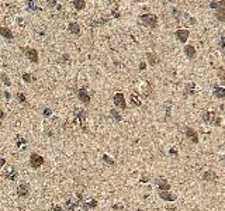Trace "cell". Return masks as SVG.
Masks as SVG:
<instances>
[{"instance_id": "6da1fadb", "label": "cell", "mask_w": 225, "mask_h": 211, "mask_svg": "<svg viewBox=\"0 0 225 211\" xmlns=\"http://www.w3.org/2000/svg\"><path fill=\"white\" fill-rule=\"evenodd\" d=\"M141 20L149 28H156V25H158V18H156L155 14H142Z\"/></svg>"}, {"instance_id": "7a4b0ae2", "label": "cell", "mask_w": 225, "mask_h": 211, "mask_svg": "<svg viewBox=\"0 0 225 211\" xmlns=\"http://www.w3.org/2000/svg\"><path fill=\"white\" fill-rule=\"evenodd\" d=\"M75 117H76V121L80 124V128L83 131H86V111L80 110V109H76L75 110Z\"/></svg>"}, {"instance_id": "3957f363", "label": "cell", "mask_w": 225, "mask_h": 211, "mask_svg": "<svg viewBox=\"0 0 225 211\" xmlns=\"http://www.w3.org/2000/svg\"><path fill=\"white\" fill-rule=\"evenodd\" d=\"M24 52H25V56L28 58V61L31 64H38L39 61V56H38V51L34 48H24Z\"/></svg>"}, {"instance_id": "277c9868", "label": "cell", "mask_w": 225, "mask_h": 211, "mask_svg": "<svg viewBox=\"0 0 225 211\" xmlns=\"http://www.w3.org/2000/svg\"><path fill=\"white\" fill-rule=\"evenodd\" d=\"M113 101L116 104V107L121 109V110H125L127 109V101H125V97L122 93H116L114 97H113Z\"/></svg>"}, {"instance_id": "5b68a950", "label": "cell", "mask_w": 225, "mask_h": 211, "mask_svg": "<svg viewBox=\"0 0 225 211\" xmlns=\"http://www.w3.org/2000/svg\"><path fill=\"white\" fill-rule=\"evenodd\" d=\"M30 165H31V167L38 169V167H41L44 165V158L41 155H38V153H31V156H30Z\"/></svg>"}, {"instance_id": "8992f818", "label": "cell", "mask_w": 225, "mask_h": 211, "mask_svg": "<svg viewBox=\"0 0 225 211\" xmlns=\"http://www.w3.org/2000/svg\"><path fill=\"white\" fill-rule=\"evenodd\" d=\"M184 131H186V132H184V134H186V137L190 139L191 144H194V145H196V144H198V141H200V139H198V134H197V131L194 130V128H191V127H186Z\"/></svg>"}, {"instance_id": "52a82bcc", "label": "cell", "mask_w": 225, "mask_h": 211, "mask_svg": "<svg viewBox=\"0 0 225 211\" xmlns=\"http://www.w3.org/2000/svg\"><path fill=\"white\" fill-rule=\"evenodd\" d=\"M176 38L180 41V42H187V40H189V37H190V31L189 30H186V28H179V30H176Z\"/></svg>"}, {"instance_id": "ba28073f", "label": "cell", "mask_w": 225, "mask_h": 211, "mask_svg": "<svg viewBox=\"0 0 225 211\" xmlns=\"http://www.w3.org/2000/svg\"><path fill=\"white\" fill-rule=\"evenodd\" d=\"M77 98H79L83 104H89V103H90V94L87 93L86 87H80V89L77 90Z\"/></svg>"}, {"instance_id": "9c48e42d", "label": "cell", "mask_w": 225, "mask_h": 211, "mask_svg": "<svg viewBox=\"0 0 225 211\" xmlns=\"http://www.w3.org/2000/svg\"><path fill=\"white\" fill-rule=\"evenodd\" d=\"M156 186L159 187V192H165V190H169V189H170L169 182H168L165 178H158L156 179Z\"/></svg>"}, {"instance_id": "30bf717a", "label": "cell", "mask_w": 225, "mask_h": 211, "mask_svg": "<svg viewBox=\"0 0 225 211\" xmlns=\"http://www.w3.org/2000/svg\"><path fill=\"white\" fill-rule=\"evenodd\" d=\"M17 194H18V197H27V196L30 194V186H28L27 183H21V184H18Z\"/></svg>"}, {"instance_id": "8fae6325", "label": "cell", "mask_w": 225, "mask_h": 211, "mask_svg": "<svg viewBox=\"0 0 225 211\" xmlns=\"http://www.w3.org/2000/svg\"><path fill=\"white\" fill-rule=\"evenodd\" d=\"M0 37H3V38L7 40V41L14 40V34L11 33V30H10L9 27H0Z\"/></svg>"}, {"instance_id": "7c38bea8", "label": "cell", "mask_w": 225, "mask_h": 211, "mask_svg": "<svg viewBox=\"0 0 225 211\" xmlns=\"http://www.w3.org/2000/svg\"><path fill=\"white\" fill-rule=\"evenodd\" d=\"M68 31L73 35H80V25L76 21H70L68 24Z\"/></svg>"}, {"instance_id": "4fadbf2b", "label": "cell", "mask_w": 225, "mask_h": 211, "mask_svg": "<svg viewBox=\"0 0 225 211\" xmlns=\"http://www.w3.org/2000/svg\"><path fill=\"white\" fill-rule=\"evenodd\" d=\"M97 207V200H85L83 203H82V210L83 211H89L91 210V208H96Z\"/></svg>"}, {"instance_id": "5bb4252c", "label": "cell", "mask_w": 225, "mask_h": 211, "mask_svg": "<svg viewBox=\"0 0 225 211\" xmlns=\"http://www.w3.org/2000/svg\"><path fill=\"white\" fill-rule=\"evenodd\" d=\"M159 197L165 201H174L176 200V194L170 193L169 190H165V192H159Z\"/></svg>"}, {"instance_id": "9a60e30c", "label": "cell", "mask_w": 225, "mask_h": 211, "mask_svg": "<svg viewBox=\"0 0 225 211\" xmlns=\"http://www.w3.org/2000/svg\"><path fill=\"white\" fill-rule=\"evenodd\" d=\"M196 93V83H187L184 90H183V96L187 97V96H191Z\"/></svg>"}, {"instance_id": "2e32d148", "label": "cell", "mask_w": 225, "mask_h": 211, "mask_svg": "<svg viewBox=\"0 0 225 211\" xmlns=\"http://www.w3.org/2000/svg\"><path fill=\"white\" fill-rule=\"evenodd\" d=\"M212 93H214V96L217 98H225V87H222V86H214Z\"/></svg>"}, {"instance_id": "e0dca14e", "label": "cell", "mask_w": 225, "mask_h": 211, "mask_svg": "<svg viewBox=\"0 0 225 211\" xmlns=\"http://www.w3.org/2000/svg\"><path fill=\"white\" fill-rule=\"evenodd\" d=\"M146 58H148V62H149V65H152V66L158 65V64L160 62V58H159L156 54H154V52H149V54L146 55Z\"/></svg>"}, {"instance_id": "ac0fdd59", "label": "cell", "mask_w": 225, "mask_h": 211, "mask_svg": "<svg viewBox=\"0 0 225 211\" xmlns=\"http://www.w3.org/2000/svg\"><path fill=\"white\" fill-rule=\"evenodd\" d=\"M203 179L206 182H215L217 180V173L214 170H207V172L203 173Z\"/></svg>"}, {"instance_id": "d6986e66", "label": "cell", "mask_w": 225, "mask_h": 211, "mask_svg": "<svg viewBox=\"0 0 225 211\" xmlns=\"http://www.w3.org/2000/svg\"><path fill=\"white\" fill-rule=\"evenodd\" d=\"M184 54L189 59H194L196 58V48L193 45H186L184 47Z\"/></svg>"}, {"instance_id": "ffe728a7", "label": "cell", "mask_w": 225, "mask_h": 211, "mask_svg": "<svg viewBox=\"0 0 225 211\" xmlns=\"http://www.w3.org/2000/svg\"><path fill=\"white\" fill-rule=\"evenodd\" d=\"M4 178L7 179V180H16V179H17V170H16L14 167L9 169V170L4 173Z\"/></svg>"}, {"instance_id": "44dd1931", "label": "cell", "mask_w": 225, "mask_h": 211, "mask_svg": "<svg viewBox=\"0 0 225 211\" xmlns=\"http://www.w3.org/2000/svg\"><path fill=\"white\" fill-rule=\"evenodd\" d=\"M172 16L177 20V21H182L184 17H187V14H184L183 11H180L179 9H172Z\"/></svg>"}, {"instance_id": "7402d4cb", "label": "cell", "mask_w": 225, "mask_h": 211, "mask_svg": "<svg viewBox=\"0 0 225 211\" xmlns=\"http://www.w3.org/2000/svg\"><path fill=\"white\" fill-rule=\"evenodd\" d=\"M217 18H218L221 23H225V1H224V4L217 10Z\"/></svg>"}, {"instance_id": "603a6c76", "label": "cell", "mask_w": 225, "mask_h": 211, "mask_svg": "<svg viewBox=\"0 0 225 211\" xmlns=\"http://www.w3.org/2000/svg\"><path fill=\"white\" fill-rule=\"evenodd\" d=\"M212 115H214V113H211V111H208V110H206V111H203L201 113V120H203V123H211V118H212Z\"/></svg>"}, {"instance_id": "cb8c5ba5", "label": "cell", "mask_w": 225, "mask_h": 211, "mask_svg": "<svg viewBox=\"0 0 225 211\" xmlns=\"http://www.w3.org/2000/svg\"><path fill=\"white\" fill-rule=\"evenodd\" d=\"M27 9H28L30 11H33V13L39 11V10H41V9L37 6V3H35L34 0H27Z\"/></svg>"}, {"instance_id": "d4e9b609", "label": "cell", "mask_w": 225, "mask_h": 211, "mask_svg": "<svg viewBox=\"0 0 225 211\" xmlns=\"http://www.w3.org/2000/svg\"><path fill=\"white\" fill-rule=\"evenodd\" d=\"M110 117L113 118V120H116V121H122V117L121 114H120V111L118 110H116V109H113V110H110Z\"/></svg>"}, {"instance_id": "484cf974", "label": "cell", "mask_w": 225, "mask_h": 211, "mask_svg": "<svg viewBox=\"0 0 225 211\" xmlns=\"http://www.w3.org/2000/svg\"><path fill=\"white\" fill-rule=\"evenodd\" d=\"M73 1V7L76 10H83L86 7V1L85 0H72Z\"/></svg>"}, {"instance_id": "4316f807", "label": "cell", "mask_w": 225, "mask_h": 211, "mask_svg": "<svg viewBox=\"0 0 225 211\" xmlns=\"http://www.w3.org/2000/svg\"><path fill=\"white\" fill-rule=\"evenodd\" d=\"M130 103H131L132 107H139V106H141V100H139V97L137 96V94H131Z\"/></svg>"}, {"instance_id": "83f0119b", "label": "cell", "mask_w": 225, "mask_h": 211, "mask_svg": "<svg viewBox=\"0 0 225 211\" xmlns=\"http://www.w3.org/2000/svg\"><path fill=\"white\" fill-rule=\"evenodd\" d=\"M23 80L25 82V83H31V82L34 80V76L31 73H28V72H24L23 73Z\"/></svg>"}, {"instance_id": "f1b7e54d", "label": "cell", "mask_w": 225, "mask_h": 211, "mask_svg": "<svg viewBox=\"0 0 225 211\" xmlns=\"http://www.w3.org/2000/svg\"><path fill=\"white\" fill-rule=\"evenodd\" d=\"M0 80L3 82L6 86H11V80L9 79V76L6 73H0Z\"/></svg>"}, {"instance_id": "f546056e", "label": "cell", "mask_w": 225, "mask_h": 211, "mask_svg": "<svg viewBox=\"0 0 225 211\" xmlns=\"http://www.w3.org/2000/svg\"><path fill=\"white\" fill-rule=\"evenodd\" d=\"M70 62V56L68 54H63L61 58H59V64H63V65H68Z\"/></svg>"}, {"instance_id": "4dcf8cb0", "label": "cell", "mask_w": 225, "mask_h": 211, "mask_svg": "<svg viewBox=\"0 0 225 211\" xmlns=\"http://www.w3.org/2000/svg\"><path fill=\"white\" fill-rule=\"evenodd\" d=\"M211 124H212L214 127L221 125V117H217V115L214 114V115H212V118H211Z\"/></svg>"}, {"instance_id": "1f68e13d", "label": "cell", "mask_w": 225, "mask_h": 211, "mask_svg": "<svg viewBox=\"0 0 225 211\" xmlns=\"http://www.w3.org/2000/svg\"><path fill=\"white\" fill-rule=\"evenodd\" d=\"M222 4H224V1H211V3H210V7L214 9V10H218Z\"/></svg>"}, {"instance_id": "d6a6232c", "label": "cell", "mask_w": 225, "mask_h": 211, "mask_svg": "<svg viewBox=\"0 0 225 211\" xmlns=\"http://www.w3.org/2000/svg\"><path fill=\"white\" fill-rule=\"evenodd\" d=\"M103 161L107 163V165H110V166H114V165H116V161H114V159H111L108 155H103Z\"/></svg>"}, {"instance_id": "836d02e7", "label": "cell", "mask_w": 225, "mask_h": 211, "mask_svg": "<svg viewBox=\"0 0 225 211\" xmlns=\"http://www.w3.org/2000/svg\"><path fill=\"white\" fill-rule=\"evenodd\" d=\"M217 75H218L220 79L225 80V69L224 68H218V69H217Z\"/></svg>"}, {"instance_id": "e575fe53", "label": "cell", "mask_w": 225, "mask_h": 211, "mask_svg": "<svg viewBox=\"0 0 225 211\" xmlns=\"http://www.w3.org/2000/svg\"><path fill=\"white\" fill-rule=\"evenodd\" d=\"M17 100H18V103L24 104V103L27 101V98H25V94H24V93H17Z\"/></svg>"}, {"instance_id": "d590c367", "label": "cell", "mask_w": 225, "mask_h": 211, "mask_svg": "<svg viewBox=\"0 0 225 211\" xmlns=\"http://www.w3.org/2000/svg\"><path fill=\"white\" fill-rule=\"evenodd\" d=\"M16 142H17V146H23L27 141H25V138H23L21 135H17V141H16Z\"/></svg>"}, {"instance_id": "8d00e7d4", "label": "cell", "mask_w": 225, "mask_h": 211, "mask_svg": "<svg viewBox=\"0 0 225 211\" xmlns=\"http://www.w3.org/2000/svg\"><path fill=\"white\" fill-rule=\"evenodd\" d=\"M170 106H172L170 101H168V103H166V120L170 117Z\"/></svg>"}, {"instance_id": "74e56055", "label": "cell", "mask_w": 225, "mask_h": 211, "mask_svg": "<svg viewBox=\"0 0 225 211\" xmlns=\"http://www.w3.org/2000/svg\"><path fill=\"white\" fill-rule=\"evenodd\" d=\"M56 3H58V0H47L48 7H56Z\"/></svg>"}, {"instance_id": "f35d334b", "label": "cell", "mask_w": 225, "mask_h": 211, "mask_svg": "<svg viewBox=\"0 0 225 211\" xmlns=\"http://www.w3.org/2000/svg\"><path fill=\"white\" fill-rule=\"evenodd\" d=\"M169 153H170V155H173V156H176V155L179 153V152H177V148H176V146L170 148V149H169Z\"/></svg>"}, {"instance_id": "ab89813d", "label": "cell", "mask_w": 225, "mask_h": 211, "mask_svg": "<svg viewBox=\"0 0 225 211\" xmlns=\"http://www.w3.org/2000/svg\"><path fill=\"white\" fill-rule=\"evenodd\" d=\"M220 47H221L222 49H225V35H222L221 40H220Z\"/></svg>"}, {"instance_id": "60d3db41", "label": "cell", "mask_w": 225, "mask_h": 211, "mask_svg": "<svg viewBox=\"0 0 225 211\" xmlns=\"http://www.w3.org/2000/svg\"><path fill=\"white\" fill-rule=\"evenodd\" d=\"M42 114H44L45 117H49V115L52 114V110H51V109H44V113H42Z\"/></svg>"}, {"instance_id": "b9f144b4", "label": "cell", "mask_w": 225, "mask_h": 211, "mask_svg": "<svg viewBox=\"0 0 225 211\" xmlns=\"http://www.w3.org/2000/svg\"><path fill=\"white\" fill-rule=\"evenodd\" d=\"M113 210H124L122 204H113Z\"/></svg>"}, {"instance_id": "7bdbcfd3", "label": "cell", "mask_w": 225, "mask_h": 211, "mask_svg": "<svg viewBox=\"0 0 225 211\" xmlns=\"http://www.w3.org/2000/svg\"><path fill=\"white\" fill-rule=\"evenodd\" d=\"M52 211H63L62 210V207L61 206H52V208H51Z\"/></svg>"}, {"instance_id": "ee69618b", "label": "cell", "mask_w": 225, "mask_h": 211, "mask_svg": "<svg viewBox=\"0 0 225 211\" xmlns=\"http://www.w3.org/2000/svg\"><path fill=\"white\" fill-rule=\"evenodd\" d=\"M4 165H6V159H4V158H0V169H1Z\"/></svg>"}, {"instance_id": "f6af8a7d", "label": "cell", "mask_w": 225, "mask_h": 211, "mask_svg": "<svg viewBox=\"0 0 225 211\" xmlns=\"http://www.w3.org/2000/svg\"><path fill=\"white\" fill-rule=\"evenodd\" d=\"M4 97L7 98V100H10V98H11V94H10L9 92H4Z\"/></svg>"}, {"instance_id": "bcb514c9", "label": "cell", "mask_w": 225, "mask_h": 211, "mask_svg": "<svg viewBox=\"0 0 225 211\" xmlns=\"http://www.w3.org/2000/svg\"><path fill=\"white\" fill-rule=\"evenodd\" d=\"M141 182H142V183H146V182H148V178H146V176H142V178H141Z\"/></svg>"}, {"instance_id": "7dc6e473", "label": "cell", "mask_w": 225, "mask_h": 211, "mask_svg": "<svg viewBox=\"0 0 225 211\" xmlns=\"http://www.w3.org/2000/svg\"><path fill=\"white\" fill-rule=\"evenodd\" d=\"M3 118H4V111L0 110V120H3Z\"/></svg>"}, {"instance_id": "c3c4849f", "label": "cell", "mask_w": 225, "mask_h": 211, "mask_svg": "<svg viewBox=\"0 0 225 211\" xmlns=\"http://www.w3.org/2000/svg\"><path fill=\"white\" fill-rule=\"evenodd\" d=\"M145 66H146V65H145V64H141V66H139V68H141V69L144 70V69H145Z\"/></svg>"}, {"instance_id": "681fc988", "label": "cell", "mask_w": 225, "mask_h": 211, "mask_svg": "<svg viewBox=\"0 0 225 211\" xmlns=\"http://www.w3.org/2000/svg\"><path fill=\"white\" fill-rule=\"evenodd\" d=\"M135 1H141V0H135Z\"/></svg>"}, {"instance_id": "f907efd6", "label": "cell", "mask_w": 225, "mask_h": 211, "mask_svg": "<svg viewBox=\"0 0 225 211\" xmlns=\"http://www.w3.org/2000/svg\"><path fill=\"white\" fill-rule=\"evenodd\" d=\"M122 211H125V210H122ZM127 211H130V210H127Z\"/></svg>"}, {"instance_id": "816d5d0a", "label": "cell", "mask_w": 225, "mask_h": 211, "mask_svg": "<svg viewBox=\"0 0 225 211\" xmlns=\"http://www.w3.org/2000/svg\"><path fill=\"white\" fill-rule=\"evenodd\" d=\"M224 55H225V49H224Z\"/></svg>"}, {"instance_id": "f5cc1de1", "label": "cell", "mask_w": 225, "mask_h": 211, "mask_svg": "<svg viewBox=\"0 0 225 211\" xmlns=\"http://www.w3.org/2000/svg\"><path fill=\"white\" fill-rule=\"evenodd\" d=\"M138 211H144V210H138Z\"/></svg>"}, {"instance_id": "db71d44e", "label": "cell", "mask_w": 225, "mask_h": 211, "mask_svg": "<svg viewBox=\"0 0 225 211\" xmlns=\"http://www.w3.org/2000/svg\"><path fill=\"white\" fill-rule=\"evenodd\" d=\"M169 1H172V0H169Z\"/></svg>"}, {"instance_id": "11a10c76", "label": "cell", "mask_w": 225, "mask_h": 211, "mask_svg": "<svg viewBox=\"0 0 225 211\" xmlns=\"http://www.w3.org/2000/svg\"><path fill=\"white\" fill-rule=\"evenodd\" d=\"M21 211H23V210H21Z\"/></svg>"}]
</instances>
